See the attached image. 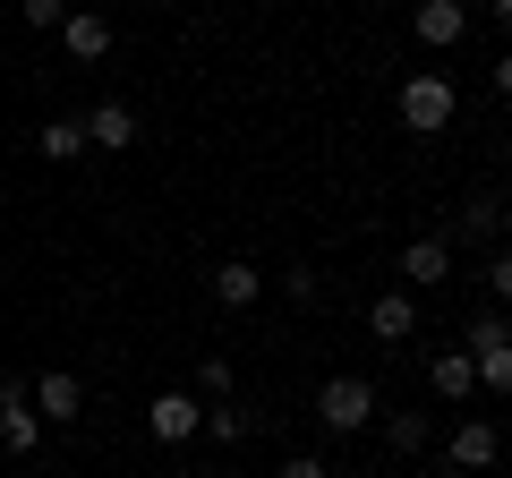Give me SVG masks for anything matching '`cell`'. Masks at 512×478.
<instances>
[{"label":"cell","mask_w":512,"mask_h":478,"mask_svg":"<svg viewBox=\"0 0 512 478\" xmlns=\"http://www.w3.org/2000/svg\"><path fill=\"white\" fill-rule=\"evenodd\" d=\"M248 427H256V410H248V402H205V427H197V436H214V444H239Z\"/></svg>","instance_id":"cell-17"},{"label":"cell","mask_w":512,"mask_h":478,"mask_svg":"<svg viewBox=\"0 0 512 478\" xmlns=\"http://www.w3.org/2000/svg\"><path fill=\"white\" fill-rule=\"evenodd\" d=\"M180 478H222V470H180Z\"/></svg>","instance_id":"cell-26"},{"label":"cell","mask_w":512,"mask_h":478,"mask_svg":"<svg viewBox=\"0 0 512 478\" xmlns=\"http://www.w3.org/2000/svg\"><path fill=\"white\" fill-rule=\"evenodd\" d=\"M231 385H239V376H231V359H222V350H214V359H197V376H188V393H197V402H231Z\"/></svg>","instance_id":"cell-19"},{"label":"cell","mask_w":512,"mask_h":478,"mask_svg":"<svg viewBox=\"0 0 512 478\" xmlns=\"http://www.w3.org/2000/svg\"><path fill=\"white\" fill-rule=\"evenodd\" d=\"M410 35H419L427 52H453V43L470 35V0H419V9H410Z\"/></svg>","instance_id":"cell-7"},{"label":"cell","mask_w":512,"mask_h":478,"mask_svg":"<svg viewBox=\"0 0 512 478\" xmlns=\"http://www.w3.org/2000/svg\"><path fill=\"white\" fill-rule=\"evenodd\" d=\"M487 291L512 308V239H504V248H487Z\"/></svg>","instance_id":"cell-21"},{"label":"cell","mask_w":512,"mask_h":478,"mask_svg":"<svg viewBox=\"0 0 512 478\" xmlns=\"http://www.w3.org/2000/svg\"><path fill=\"white\" fill-rule=\"evenodd\" d=\"M18 18L35 26V35H60V18H69V0H18Z\"/></svg>","instance_id":"cell-20"},{"label":"cell","mask_w":512,"mask_h":478,"mask_svg":"<svg viewBox=\"0 0 512 478\" xmlns=\"http://www.w3.org/2000/svg\"><path fill=\"white\" fill-rule=\"evenodd\" d=\"M367 333L402 350L410 333H419V299H410V291H384V299H367Z\"/></svg>","instance_id":"cell-12"},{"label":"cell","mask_w":512,"mask_h":478,"mask_svg":"<svg viewBox=\"0 0 512 478\" xmlns=\"http://www.w3.org/2000/svg\"><path fill=\"white\" fill-rule=\"evenodd\" d=\"M453 111H461V94H453V77H444V69L402 77V129L410 137H444V129H453Z\"/></svg>","instance_id":"cell-1"},{"label":"cell","mask_w":512,"mask_h":478,"mask_svg":"<svg viewBox=\"0 0 512 478\" xmlns=\"http://www.w3.org/2000/svg\"><path fill=\"white\" fill-rule=\"evenodd\" d=\"M487 9H495V26H504V35H512V0H487Z\"/></svg>","instance_id":"cell-24"},{"label":"cell","mask_w":512,"mask_h":478,"mask_svg":"<svg viewBox=\"0 0 512 478\" xmlns=\"http://www.w3.org/2000/svg\"><path fill=\"white\" fill-rule=\"evenodd\" d=\"M316 419H325L333 436H359V427L376 419V385H367V376H325V385H316Z\"/></svg>","instance_id":"cell-3"},{"label":"cell","mask_w":512,"mask_h":478,"mask_svg":"<svg viewBox=\"0 0 512 478\" xmlns=\"http://www.w3.org/2000/svg\"><path fill=\"white\" fill-rule=\"evenodd\" d=\"M35 154H43V163H77V154H86V120H43Z\"/></svg>","instance_id":"cell-16"},{"label":"cell","mask_w":512,"mask_h":478,"mask_svg":"<svg viewBox=\"0 0 512 478\" xmlns=\"http://www.w3.org/2000/svg\"><path fill=\"white\" fill-rule=\"evenodd\" d=\"M444 461H453L461 478H470V470H495V461H504V436H495V419H461V427H453V444H444Z\"/></svg>","instance_id":"cell-9"},{"label":"cell","mask_w":512,"mask_h":478,"mask_svg":"<svg viewBox=\"0 0 512 478\" xmlns=\"http://www.w3.org/2000/svg\"><path fill=\"white\" fill-rule=\"evenodd\" d=\"M470 368H478V393H512V316L504 308H487V316H470Z\"/></svg>","instance_id":"cell-2"},{"label":"cell","mask_w":512,"mask_h":478,"mask_svg":"<svg viewBox=\"0 0 512 478\" xmlns=\"http://www.w3.org/2000/svg\"><path fill=\"white\" fill-rule=\"evenodd\" d=\"M274 478H333V470H325V461H316V453H291V461H282Z\"/></svg>","instance_id":"cell-22"},{"label":"cell","mask_w":512,"mask_h":478,"mask_svg":"<svg viewBox=\"0 0 512 478\" xmlns=\"http://www.w3.org/2000/svg\"><path fill=\"white\" fill-rule=\"evenodd\" d=\"M214 299L222 308H256V299H265V274H256L248 257H222L214 265Z\"/></svg>","instance_id":"cell-15"},{"label":"cell","mask_w":512,"mask_h":478,"mask_svg":"<svg viewBox=\"0 0 512 478\" xmlns=\"http://www.w3.org/2000/svg\"><path fill=\"white\" fill-rule=\"evenodd\" d=\"M419 478H461V470H453V461H436V470H419Z\"/></svg>","instance_id":"cell-25"},{"label":"cell","mask_w":512,"mask_h":478,"mask_svg":"<svg viewBox=\"0 0 512 478\" xmlns=\"http://www.w3.org/2000/svg\"><path fill=\"white\" fill-rule=\"evenodd\" d=\"M146 419H154V444H188V436L205 427V402H197L188 385H171V393H154Z\"/></svg>","instance_id":"cell-8"},{"label":"cell","mask_w":512,"mask_h":478,"mask_svg":"<svg viewBox=\"0 0 512 478\" xmlns=\"http://www.w3.org/2000/svg\"><path fill=\"white\" fill-rule=\"evenodd\" d=\"M60 52L86 60V69L111 60V18H103V9H69V18H60Z\"/></svg>","instance_id":"cell-11"},{"label":"cell","mask_w":512,"mask_h":478,"mask_svg":"<svg viewBox=\"0 0 512 478\" xmlns=\"http://www.w3.org/2000/svg\"><path fill=\"white\" fill-rule=\"evenodd\" d=\"M427 385H436V402H470V393H478L470 350H436V359H427Z\"/></svg>","instance_id":"cell-14"},{"label":"cell","mask_w":512,"mask_h":478,"mask_svg":"<svg viewBox=\"0 0 512 478\" xmlns=\"http://www.w3.org/2000/svg\"><path fill=\"white\" fill-rule=\"evenodd\" d=\"M86 146L94 154H128V146H137V111H128V103H94L86 111Z\"/></svg>","instance_id":"cell-13"},{"label":"cell","mask_w":512,"mask_h":478,"mask_svg":"<svg viewBox=\"0 0 512 478\" xmlns=\"http://www.w3.org/2000/svg\"><path fill=\"white\" fill-rule=\"evenodd\" d=\"M0 444H9V453H43V419H35V393L18 385V376H9V385H0Z\"/></svg>","instance_id":"cell-6"},{"label":"cell","mask_w":512,"mask_h":478,"mask_svg":"<svg viewBox=\"0 0 512 478\" xmlns=\"http://www.w3.org/2000/svg\"><path fill=\"white\" fill-rule=\"evenodd\" d=\"M376 478H402V470H376Z\"/></svg>","instance_id":"cell-27"},{"label":"cell","mask_w":512,"mask_h":478,"mask_svg":"<svg viewBox=\"0 0 512 478\" xmlns=\"http://www.w3.org/2000/svg\"><path fill=\"white\" fill-rule=\"evenodd\" d=\"M495 94H512V43L495 52Z\"/></svg>","instance_id":"cell-23"},{"label":"cell","mask_w":512,"mask_h":478,"mask_svg":"<svg viewBox=\"0 0 512 478\" xmlns=\"http://www.w3.org/2000/svg\"><path fill=\"white\" fill-rule=\"evenodd\" d=\"M402 282H410V291H436V282H453V239H444V231L410 239V248H402Z\"/></svg>","instance_id":"cell-10"},{"label":"cell","mask_w":512,"mask_h":478,"mask_svg":"<svg viewBox=\"0 0 512 478\" xmlns=\"http://www.w3.org/2000/svg\"><path fill=\"white\" fill-rule=\"evenodd\" d=\"M26 393H35V419H43V427H77V419H86V376H77V368L35 376Z\"/></svg>","instance_id":"cell-5"},{"label":"cell","mask_w":512,"mask_h":478,"mask_svg":"<svg viewBox=\"0 0 512 478\" xmlns=\"http://www.w3.org/2000/svg\"><path fill=\"white\" fill-rule=\"evenodd\" d=\"M384 444H393L402 461H419L427 453V410H393V419H384Z\"/></svg>","instance_id":"cell-18"},{"label":"cell","mask_w":512,"mask_h":478,"mask_svg":"<svg viewBox=\"0 0 512 478\" xmlns=\"http://www.w3.org/2000/svg\"><path fill=\"white\" fill-rule=\"evenodd\" d=\"M504 231H512V197H504V188H478V197H461V214H453V231H444V239H470V248H495Z\"/></svg>","instance_id":"cell-4"}]
</instances>
